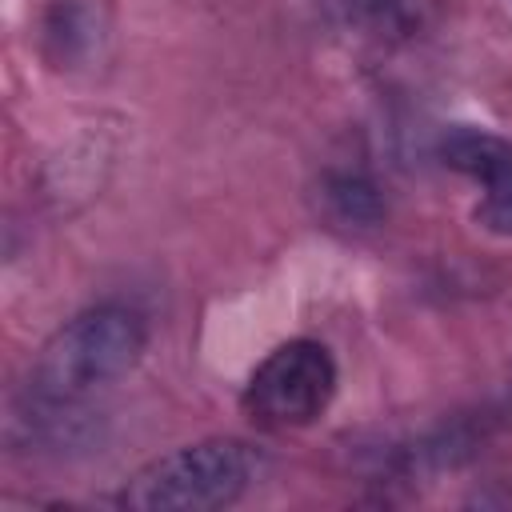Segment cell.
Listing matches in <instances>:
<instances>
[{
    "instance_id": "cell-2",
    "label": "cell",
    "mask_w": 512,
    "mask_h": 512,
    "mask_svg": "<svg viewBox=\"0 0 512 512\" xmlns=\"http://www.w3.org/2000/svg\"><path fill=\"white\" fill-rule=\"evenodd\" d=\"M260 452L244 440L216 436L184 444L144 464L120 492L132 512H212L236 504L260 480Z\"/></svg>"
},
{
    "instance_id": "cell-4",
    "label": "cell",
    "mask_w": 512,
    "mask_h": 512,
    "mask_svg": "<svg viewBox=\"0 0 512 512\" xmlns=\"http://www.w3.org/2000/svg\"><path fill=\"white\" fill-rule=\"evenodd\" d=\"M440 160L480 184L476 224L492 236H512V140L460 124L440 136Z\"/></svg>"
},
{
    "instance_id": "cell-1",
    "label": "cell",
    "mask_w": 512,
    "mask_h": 512,
    "mask_svg": "<svg viewBox=\"0 0 512 512\" xmlns=\"http://www.w3.org/2000/svg\"><path fill=\"white\" fill-rule=\"evenodd\" d=\"M148 348L144 316L128 304H96L48 336L32 364V392L48 404H72L128 376Z\"/></svg>"
},
{
    "instance_id": "cell-3",
    "label": "cell",
    "mask_w": 512,
    "mask_h": 512,
    "mask_svg": "<svg viewBox=\"0 0 512 512\" xmlns=\"http://www.w3.org/2000/svg\"><path fill=\"white\" fill-rule=\"evenodd\" d=\"M336 396V360L320 340H288L272 348L244 388V408L264 428H304Z\"/></svg>"
},
{
    "instance_id": "cell-5",
    "label": "cell",
    "mask_w": 512,
    "mask_h": 512,
    "mask_svg": "<svg viewBox=\"0 0 512 512\" xmlns=\"http://www.w3.org/2000/svg\"><path fill=\"white\" fill-rule=\"evenodd\" d=\"M324 196L336 204V212L344 220H376V212H380L372 184H364L360 176H336V180H328V192Z\"/></svg>"
}]
</instances>
